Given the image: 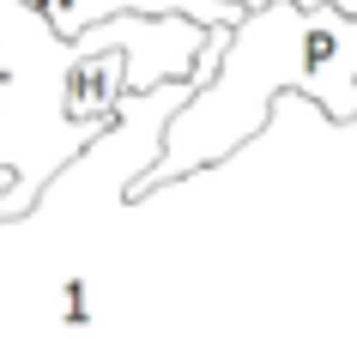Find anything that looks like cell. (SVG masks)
Here are the masks:
<instances>
[{
	"label": "cell",
	"instance_id": "obj_1",
	"mask_svg": "<svg viewBox=\"0 0 357 339\" xmlns=\"http://www.w3.org/2000/svg\"><path fill=\"white\" fill-rule=\"evenodd\" d=\"M279 91L315 97L333 121H357V19L333 6H297L273 0L248 13L230 37V55L206 91L188 97V110L164 128V146L128 182V200L188 182L194 170L230 158L261 133Z\"/></svg>",
	"mask_w": 357,
	"mask_h": 339
},
{
	"label": "cell",
	"instance_id": "obj_2",
	"mask_svg": "<svg viewBox=\"0 0 357 339\" xmlns=\"http://www.w3.org/2000/svg\"><path fill=\"white\" fill-rule=\"evenodd\" d=\"M79 43L24 0H0V170H13V194L0 200V225H13L43 200V188L85 146H103L109 128L67 121V73Z\"/></svg>",
	"mask_w": 357,
	"mask_h": 339
},
{
	"label": "cell",
	"instance_id": "obj_3",
	"mask_svg": "<svg viewBox=\"0 0 357 339\" xmlns=\"http://www.w3.org/2000/svg\"><path fill=\"white\" fill-rule=\"evenodd\" d=\"M85 291H91L85 279H67V285H61V321H73V327L91 321V297H85Z\"/></svg>",
	"mask_w": 357,
	"mask_h": 339
},
{
	"label": "cell",
	"instance_id": "obj_4",
	"mask_svg": "<svg viewBox=\"0 0 357 339\" xmlns=\"http://www.w3.org/2000/svg\"><path fill=\"white\" fill-rule=\"evenodd\" d=\"M297 6H333V13H351L357 19V0H297Z\"/></svg>",
	"mask_w": 357,
	"mask_h": 339
},
{
	"label": "cell",
	"instance_id": "obj_5",
	"mask_svg": "<svg viewBox=\"0 0 357 339\" xmlns=\"http://www.w3.org/2000/svg\"><path fill=\"white\" fill-rule=\"evenodd\" d=\"M6 194H13V170H0V200H6Z\"/></svg>",
	"mask_w": 357,
	"mask_h": 339
}]
</instances>
